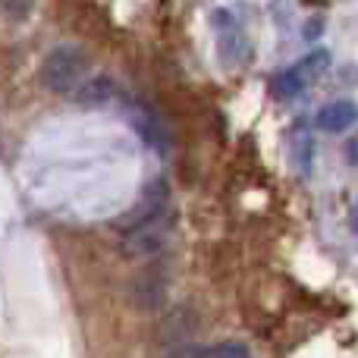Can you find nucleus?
Masks as SVG:
<instances>
[{"label": "nucleus", "instance_id": "obj_6", "mask_svg": "<svg viewBox=\"0 0 358 358\" xmlns=\"http://www.w3.org/2000/svg\"><path fill=\"white\" fill-rule=\"evenodd\" d=\"M358 120V107L352 101H330L317 110V129L324 132H343Z\"/></svg>", "mask_w": 358, "mask_h": 358}, {"label": "nucleus", "instance_id": "obj_10", "mask_svg": "<svg viewBox=\"0 0 358 358\" xmlns=\"http://www.w3.org/2000/svg\"><path fill=\"white\" fill-rule=\"evenodd\" d=\"M321 29H324V19H317V16H315L308 25H305V38H308V41H315V38L321 35Z\"/></svg>", "mask_w": 358, "mask_h": 358}, {"label": "nucleus", "instance_id": "obj_4", "mask_svg": "<svg viewBox=\"0 0 358 358\" xmlns=\"http://www.w3.org/2000/svg\"><path fill=\"white\" fill-rule=\"evenodd\" d=\"M214 29L220 31V60L227 63H236L245 57L248 44H245V35H242L239 22H236L233 10H214Z\"/></svg>", "mask_w": 358, "mask_h": 358}, {"label": "nucleus", "instance_id": "obj_7", "mask_svg": "<svg viewBox=\"0 0 358 358\" xmlns=\"http://www.w3.org/2000/svg\"><path fill=\"white\" fill-rule=\"evenodd\" d=\"M113 94H117V85H113L110 76H94L76 92V101L82 107H104L113 101Z\"/></svg>", "mask_w": 358, "mask_h": 358}, {"label": "nucleus", "instance_id": "obj_1", "mask_svg": "<svg viewBox=\"0 0 358 358\" xmlns=\"http://www.w3.org/2000/svg\"><path fill=\"white\" fill-rule=\"evenodd\" d=\"M88 69V54L82 50V44H57L41 63V85L50 88L54 94H69Z\"/></svg>", "mask_w": 358, "mask_h": 358}, {"label": "nucleus", "instance_id": "obj_2", "mask_svg": "<svg viewBox=\"0 0 358 358\" xmlns=\"http://www.w3.org/2000/svg\"><path fill=\"white\" fill-rule=\"evenodd\" d=\"M167 201H170V189L164 179H155V182L145 189L142 201L136 204V208L129 210V214L120 220V227L126 229V233H142V229L155 227V223L164 220V210H167Z\"/></svg>", "mask_w": 358, "mask_h": 358}, {"label": "nucleus", "instance_id": "obj_8", "mask_svg": "<svg viewBox=\"0 0 358 358\" xmlns=\"http://www.w3.org/2000/svg\"><path fill=\"white\" fill-rule=\"evenodd\" d=\"M31 6H35V0H3V13L13 19V22H19V19L29 16Z\"/></svg>", "mask_w": 358, "mask_h": 358}, {"label": "nucleus", "instance_id": "obj_12", "mask_svg": "<svg viewBox=\"0 0 358 358\" xmlns=\"http://www.w3.org/2000/svg\"><path fill=\"white\" fill-rule=\"evenodd\" d=\"M352 227L358 229V198H355V204H352Z\"/></svg>", "mask_w": 358, "mask_h": 358}, {"label": "nucleus", "instance_id": "obj_9", "mask_svg": "<svg viewBox=\"0 0 358 358\" xmlns=\"http://www.w3.org/2000/svg\"><path fill=\"white\" fill-rule=\"evenodd\" d=\"M214 358H248V355H245V349H242V346L229 343V346H220V349H217Z\"/></svg>", "mask_w": 358, "mask_h": 358}, {"label": "nucleus", "instance_id": "obj_11", "mask_svg": "<svg viewBox=\"0 0 358 358\" xmlns=\"http://www.w3.org/2000/svg\"><path fill=\"white\" fill-rule=\"evenodd\" d=\"M346 157H349V161H355V164H358V138H355V142H349V151H346Z\"/></svg>", "mask_w": 358, "mask_h": 358}, {"label": "nucleus", "instance_id": "obj_5", "mask_svg": "<svg viewBox=\"0 0 358 358\" xmlns=\"http://www.w3.org/2000/svg\"><path fill=\"white\" fill-rule=\"evenodd\" d=\"M164 292H167V273H164V267H148V271H142L132 280V302L145 311L157 308L164 302Z\"/></svg>", "mask_w": 358, "mask_h": 358}, {"label": "nucleus", "instance_id": "obj_3", "mask_svg": "<svg viewBox=\"0 0 358 358\" xmlns=\"http://www.w3.org/2000/svg\"><path fill=\"white\" fill-rule=\"evenodd\" d=\"M330 63V54L327 50H315L311 57H305L302 63H296V66L283 69V73L273 79V92L280 94V98H296V94H302V88L308 85V79L315 73H321V66H327Z\"/></svg>", "mask_w": 358, "mask_h": 358}]
</instances>
